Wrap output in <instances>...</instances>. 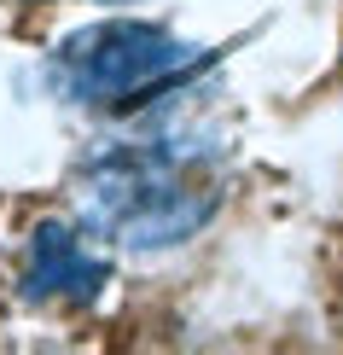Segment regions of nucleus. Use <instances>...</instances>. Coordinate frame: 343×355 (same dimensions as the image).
Listing matches in <instances>:
<instances>
[{
    "mask_svg": "<svg viewBox=\"0 0 343 355\" xmlns=\"http://www.w3.org/2000/svg\"><path fill=\"white\" fill-rule=\"evenodd\" d=\"M29 291L35 297H94L105 286V257L76 227H41L29 245Z\"/></svg>",
    "mask_w": 343,
    "mask_h": 355,
    "instance_id": "7ed1b4c3",
    "label": "nucleus"
},
{
    "mask_svg": "<svg viewBox=\"0 0 343 355\" xmlns=\"http://www.w3.org/2000/svg\"><path fill=\"white\" fill-rule=\"evenodd\" d=\"M192 70V53L157 24H94L53 58V82L76 105H140Z\"/></svg>",
    "mask_w": 343,
    "mask_h": 355,
    "instance_id": "f03ea898",
    "label": "nucleus"
},
{
    "mask_svg": "<svg viewBox=\"0 0 343 355\" xmlns=\"http://www.w3.org/2000/svg\"><path fill=\"white\" fill-rule=\"evenodd\" d=\"M82 210L116 245L163 250L210 221L216 181L204 175V157L181 140H140L94 157V169L82 175Z\"/></svg>",
    "mask_w": 343,
    "mask_h": 355,
    "instance_id": "f257e3e1",
    "label": "nucleus"
}]
</instances>
